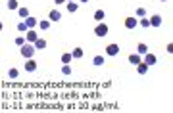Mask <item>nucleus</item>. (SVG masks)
Returning a JSON list of instances; mask_svg holds the SVG:
<instances>
[{
	"mask_svg": "<svg viewBox=\"0 0 173 113\" xmlns=\"http://www.w3.org/2000/svg\"><path fill=\"white\" fill-rule=\"evenodd\" d=\"M14 44H16V46H19V48H21L23 44H27V38L23 37V35H19V37H16V38H14Z\"/></svg>",
	"mask_w": 173,
	"mask_h": 113,
	"instance_id": "a211bd4d",
	"label": "nucleus"
},
{
	"mask_svg": "<svg viewBox=\"0 0 173 113\" xmlns=\"http://www.w3.org/2000/svg\"><path fill=\"white\" fill-rule=\"evenodd\" d=\"M146 10L144 8H137V12H135V17H146Z\"/></svg>",
	"mask_w": 173,
	"mask_h": 113,
	"instance_id": "bb28decb",
	"label": "nucleus"
},
{
	"mask_svg": "<svg viewBox=\"0 0 173 113\" xmlns=\"http://www.w3.org/2000/svg\"><path fill=\"white\" fill-rule=\"evenodd\" d=\"M35 52H37V48H35L33 44H23V46L19 48V54H21V56H23L25 60L33 58V56H35Z\"/></svg>",
	"mask_w": 173,
	"mask_h": 113,
	"instance_id": "f257e3e1",
	"label": "nucleus"
},
{
	"mask_svg": "<svg viewBox=\"0 0 173 113\" xmlns=\"http://www.w3.org/2000/svg\"><path fill=\"white\" fill-rule=\"evenodd\" d=\"M123 25H125V29H129V31H133V29H137V25H138V19L137 17H125V21H123Z\"/></svg>",
	"mask_w": 173,
	"mask_h": 113,
	"instance_id": "7ed1b4c3",
	"label": "nucleus"
},
{
	"mask_svg": "<svg viewBox=\"0 0 173 113\" xmlns=\"http://www.w3.org/2000/svg\"><path fill=\"white\" fill-rule=\"evenodd\" d=\"M25 23L29 25V29H35V27L39 25V19H37V17H27V19H25Z\"/></svg>",
	"mask_w": 173,
	"mask_h": 113,
	"instance_id": "6ab92c4d",
	"label": "nucleus"
},
{
	"mask_svg": "<svg viewBox=\"0 0 173 113\" xmlns=\"http://www.w3.org/2000/svg\"><path fill=\"white\" fill-rule=\"evenodd\" d=\"M48 19L52 21V23H58V21L62 19V14L58 12V10H50V14H48Z\"/></svg>",
	"mask_w": 173,
	"mask_h": 113,
	"instance_id": "6e6552de",
	"label": "nucleus"
},
{
	"mask_svg": "<svg viewBox=\"0 0 173 113\" xmlns=\"http://www.w3.org/2000/svg\"><path fill=\"white\" fill-rule=\"evenodd\" d=\"M104 17H106V12H104V10H96V12H94V19L98 21V23L104 21Z\"/></svg>",
	"mask_w": 173,
	"mask_h": 113,
	"instance_id": "aec40b11",
	"label": "nucleus"
},
{
	"mask_svg": "<svg viewBox=\"0 0 173 113\" xmlns=\"http://www.w3.org/2000/svg\"><path fill=\"white\" fill-rule=\"evenodd\" d=\"M79 2H81V4H89V2H90V0H79Z\"/></svg>",
	"mask_w": 173,
	"mask_h": 113,
	"instance_id": "c756f323",
	"label": "nucleus"
},
{
	"mask_svg": "<svg viewBox=\"0 0 173 113\" xmlns=\"http://www.w3.org/2000/svg\"><path fill=\"white\" fill-rule=\"evenodd\" d=\"M138 25H141L142 29H148V27H150V21H148V17H141V19H138Z\"/></svg>",
	"mask_w": 173,
	"mask_h": 113,
	"instance_id": "a878e982",
	"label": "nucleus"
},
{
	"mask_svg": "<svg viewBox=\"0 0 173 113\" xmlns=\"http://www.w3.org/2000/svg\"><path fill=\"white\" fill-rule=\"evenodd\" d=\"M65 8H67L69 14H75L77 10H79V4H77V2H65Z\"/></svg>",
	"mask_w": 173,
	"mask_h": 113,
	"instance_id": "ddd939ff",
	"label": "nucleus"
},
{
	"mask_svg": "<svg viewBox=\"0 0 173 113\" xmlns=\"http://www.w3.org/2000/svg\"><path fill=\"white\" fill-rule=\"evenodd\" d=\"M94 35H96V37H100V38L108 35V25L104 23V21H100V23L94 27Z\"/></svg>",
	"mask_w": 173,
	"mask_h": 113,
	"instance_id": "f03ea898",
	"label": "nucleus"
},
{
	"mask_svg": "<svg viewBox=\"0 0 173 113\" xmlns=\"http://www.w3.org/2000/svg\"><path fill=\"white\" fill-rule=\"evenodd\" d=\"M16 29H17L19 33H27V31H29V25L25 23V21H19V23H17V27H16Z\"/></svg>",
	"mask_w": 173,
	"mask_h": 113,
	"instance_id": "4be33fe9",
	"label": "nucleus"
},
{
	"mask_svg": "<svg viewBox=\"0 0 173 113\" xmlns=\"http://www.w3.org/2000/svg\"><path fill=\"white\" fill-rule=\"evenodd\" d=\"M65 2H73V0H65Z\"/></svg>",
	"mask_w": 173,
	"mask_h": 113,
	"instance_id": "7c9ffc66",
	"label": "nucleus"
},
{
	"mask_svg": "<svg viewBox=\"0 0 173 113\" xmlns=\"http://www.w3.org/2000/svg\"><path fill=\"white\" fill-rule=\"evenodd\" d=\"M8 77H10V79H17V77H19V69L10 67V69H8Z\"/></svg>",
	"mask_w": 173,
	"mask_h": 113,
	"instance_id": "b1692460",
	"label": "nucleus"
},
{
	"mask_svg": "<svg viewBox=\"0 0 173 113\" xmlns=\"http://www.w3.org/2000/svg\"><path fill=\"white\" fill-rule=\"evenodd\" d=\"M54 2H56V6H58V4H65V0H54Z\"/></svg>",
	"mask_w": 173,
	"mask_h": 113,
	"instance_id": "c85d7f7f",
	"label": "nucleus"
},
{
	"mask_svg": "<svg viewBox=\"0 0 173 113\" xmlns=\"http://www.w3.org/2000/svg\"><path fill=\"white\" fill-rule=\"evenodd\" d=\"M135 67H137V73H138V75H146V73H148V65H146L144 61H141V63L135 65Z\"/></svg>",
	"mask_w": 173,
	"mask_h": 113,
	"instance_id": "9d476101",
	"label": "nucleus"
},
{
	"mask_svg": "<svg viewBox=\"0 0 173 113\" xmlns=\"http://www.w3.org/2000/svg\"><path fill=\"white\" fill-rule=\"evenodd\" d=\"M148 21H150V27H161V16H160V14L150 16Z\"/></svg>",
	"mask_w": 173,
	"mask_h": 113,
	"instance_id": "20e7f679",
	"label": "nucleus"
},
{
	"mask_svg": "<svg viewBox=\"0 0 173 113\" xmlns=\"http://www.w3.org/2000/svg\"><path fill=\"white\" fill-rule=\"evenodd\" d=\"M33 46H35V48H37V50H44V48H46V40L39 37L37 40H35V42H33Z\"/></svg>",
	"mask_w": 173,
	"mask_h": 113,
	"instance_id": "9b49d317",
	"label": "nucleus"
},
{
	"mask_svg": "<svg viewBox=\"0 0 173 113\" xmlns=\"http://www.w3.org/2000/svg\"><path fill=\"white\" fill-rule=\"evenodd\" d=\"M161 2H167V0H161Z\"/></svg>",
	"mask_w": 173,
	"mask_h": 113,
	"instance_id": "2f4dec72",
	"label": "nucleus"
},
{
	"mask_svg": "<svg viewBox=\"0 0 173 113\" xmlns=\"http://www.w3.org/2000/svg\"><path fill=\"white\" fill-rule=\"evenodd\" d=\"M141 61H142L141 54H131V56H129V63H131V65H138Z\"/></svg>",
	"mask_w": 173,
	"mask_h": 113,
	"instance_id": "f8f14e48",
	"label": "nucleus"
},
{
	"mask_svg": "<svg viewBox=\"0 0 173 113\" xmlns=\"http://www.w3.org/2000/svg\"><path fill=\"white\" fill-rule=\"evenodd\" d=\"M50 25H52V21H50V19H39V27H41L42 31L50 29Z\"/></svg>",
	"mask_w": 173,
	"mask_h": 113,
	"instance_id": "2eb2a0df",
	"label": "nucleus"
},
{
	"mask_svg": "<svg viewBox=\"0 0 173 113\" xmlns=\"http://www.w3.org/2000/svg\"><path fill=\"white\" fill-rule=\"evenodd\" d=\"M71 60H73L71 52H67V54H62V63H71Z\"/></svg>",
	"mask_w": 173,
	"mask_h": 113,
	"instance_id": "393cba45",
	"label": "nucleus"
},
{
	"mask_svg": "<svg viewBox=\"0 0 173 113\" xmlns=\"http://www.w3.org/2000/svg\"><path fill=\"white\" fill-rule=\"evenodd\" d=\"M146 52H148V46H146L144 42H141V44H138V46H137V54H141V56H144Z\"/></svg>",
	"mask_w": 173,
	"mask_h": 113,
	"instance_id": "5701e85b",
	"label": "nucleus"
},
{
	"mask_svg": "<svg viewBox=\"0 0 173 113\" xmlns=\"http://www.w3.org/2000/svg\"><path fill=\"white\" fill-rule=\"evenodd\" d=\"M92 63H94L96 67H102L104 63H106V60H104V56L98 54V56H94V58H92Z\"/></svg>",
	"mask_w": 173,
	"mask_h": 113,
	"instance_id": "4468645a",
	"label": "nucleus"
},
{
	"mask_svg": "<svg viewBox=\"0 0 173 113\" xmlns=\"http://www.w3.org/2000/svg\"><path fill=\"white\" fill-rule=\"evenodd\" d=\"M156 61H158V58H156L154 54H150V52H146V54H144V63H146L148 67H150V65H154Z\"/></svg>",
	"mask_w": 173,
	"mask_h": 113,
	"instance_id": "0eeeda50",
	"label": "nucleus"
},
{
	"mask_svg": "<svg viewBox=\"0 0 173 113\" xmlns=\"http://www.w3.org/2000/svg\"><path fill=\"white\" fill-rule=\"evenodd\" d=\"M17 16H19V17H23V21H25V19L29 17V10H27L25 6H21V8L17 10Z\"/></svg>",
	"mask_w": 173,
	"mask_h": 113,
	"instance_id": "f3484780",
	"label": "nucleus"
},
{
	"mask_svg": "<svg viewBox=\"0 0 173 113\" xmlns=\"http://www.w3.org/2000/svg\"><path fill=\"white\" fill-rule=\"evenodd\" d=\"M25 71H27V73H33V71H37V61H35L33 58H29V60L25 61Z\"/></svg>",
	"mask_w": 173,
	"mask_h": 113,
	"instance_id": "423d86ee",
	"label": "nucleus"
},
{
	"mask_svg": "<svg viewBox=\"0 0 173 113\" xmlns=\"http://www.w3.org/2000/svg\"><path fill=\"white\" fill-rule=\"evenodd\" d=\"M62 75H71V65H69V63L62 65Z\"/></svg>",
	"mask_w": 173,
	"mask_h": 113,
	"instance_id": "cd10ccee",
	"label": "nucleus"
},
{
	"mask_svg": "<svg viewBox=\"0 0 173 113\" xmlns=\"http://www.w3.org/2000/svg\"><path fill=\"white\" fill-rule=\"evenodd\" d=\"M25 38H27V42H35V40L39 38V35H37V31H35V29H29V31L25 33Z\"/></svg>",
	"mask_w": 173,
	"mask_h": 113,
	"instance_id": "1a4fd4ad",
	"label": "nucleus"
},
{
	"mask_svg": "<svg viewBox=\"0 0 173 113\" xmlns=\"http://www.w3.org/2000/svg\"><path fill=\"white\" fill-rule=\"evenodd\" d=\"M6 8H8V10H19L17 0H8V2H6Z\"/></svg>",
	"mask_w": 173,
	"mask_h": 113,
	"instance_id": "412c9836",
	"label": "nucleus"
},
{
	"mask_svg": "<svg viewBox=\"0 0 173 113\" xmlns=\"http://www.w3.org/2000/svg\"><path fill=\"white\" fill-rule=\"evenodd\" d=\"M83 54H85V52H83V48H79V46L71 50V56H73V60H79V58H83Z\"/></svg>",
	"mask_w": 173,
	"mask_h": 113,
	"instance_id": "dca6fc26",
	"label": "nucleus"
},
{
	"mask_svg": "<svg viewBox=\"0 0 173 113\" xmlns=\"http://www.w3.org/2000/svg\"><path fill=\"white\" fill-rule=\"evenodd\" d=\"M119 44H108V46H106V54L108 56H118L119 54Z\"/></svg>",
	"mask_w": 173,
	"mask_h": 113,
	"instance_id": "39448f33",
	"label": "nucleus"
}]
</instances>
